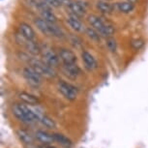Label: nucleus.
<instances>
[{
	"instance_id": "obj_1",
	"label": "nucleus",
	"mask_w": 148,
	"mask_h": 148,
	"mask_svg": "<svg viewBox=\"0 0 148 148\" xmlns=\"http://www.w3.org/2000/svg\"><path fill=\"white\" fill-rule=\"evenodd\" d=\"M35 24L37 28L47 37L62 38L64 36L62 29L58 27L54 22H49L42 18H38L35 19Z\"/></svg>"
},
{
	"instance_id": "obj_2",
	"label": "nucleus",
	"mask_w": 148,
	"mask_h": 148,
	"mask_svg": "<svg viewBox=\"0 0 148 148\" xmlns=\"http://www.w3.org/2000/svg\"><path fill=\"white\" fill-rule=\"evenodd\" d=\"M88 22L95 30H97V31L100 33V35L104 36V37H107V38L111 37V36L113 35L114 31H115L114 27L111 25V24L105 22L98 16H95V15L89 16Z\"/></svg>"
},
{
	"instance_id": "obj_3",
	"label": "nucleus",
	"mask_w": 148,
	"mask_h": 148,
	"mask_svg": "<svg viewBox=\"0 0 148 148\" xmlns=\"http://www.w3.org/2000/svg\"><path fill=\"white\" fill-rule=\"evenodd\" d=\"M29 62H30V66L43 77H49V79H51V77H55L54 70L52 69L51 66L47 64L45 61L38 60V59H31Z\"/></svg>"
},
{
	"instance_id": "obj_4",
	"label": "nucleus",
	"mask_w": 148,
	"mask_h": 148,
	"mask_svg": "<svg viewBox=\"0 0 148 148\" xmlns=\"http://www.w3.org/2000/svg\"><path fill=\"white\" fill-rule=\"evenodd\" d=\"M57 88L58 91L69 101H75L77 99L79 90H77V88L75 85H73L67 82H64V80H60L57 83Z\"/></svg>"
},
{
	"instance_id": "obj_5",
	"label": "nucleus",
	"mask_w": 148,
	"mask_h": 148,
	"mask_svg": "<svg viewBox=\"0 0 148 148\" xmlns=\"http://www.w3.org/2000/svg\"><path fill=\"white\" fill-rule=\"evenodd\" d=\"M22 74H23L24 79H25V80L28 84L33 86V87H38V86L41 85L42 77H42L41 75H39L31 66L25 67V68L23 69Z\"/></svg>"
},
{
	"instance_id": "obj_6",
	"label": "nucleus",
	"mask_w": 148,
	"mask_h": 148,
	"mask_svg": "<svg viewBox=\"0 0 148 148\" xmlns=\"http://www.w3.org/2000/svg\"><path fill=\"white\" fill-rule=\"evenodd\" d=\"M62 72L65 76L70 79H77V77L80 75V71L79 67L75 64H63L62 66Z\"/></svg>"
},
{
	"instance_id": "obj_7",
	"label": "nucleus",
	"mask_w": 148,
	"mask_h": 148,
	"mask_svg": "<svg viewBox=\"0 0 148 148\" xmlns=\"http://www.w3.org/2000/svg\"><path fill=\"white\" fill-rule=\"evenodd\" d=\"M58 55L63 64H75L77 62V55L75 54L74 51L68 49H61Z\"/></svg>"
},
{
	"instance_id": "obj_8",
	"label": "nucleus",
	"mask_w": 148,
	"mask_h": 148,
	"mask_svg": "<svg viewBox=\"0 0 148 148\" xmlns=\"http://www.w3.org/2000/svg\"><path fill=\"white\" fill-rule=\"evenodd\" d=\"M44 61L47 64H49L51 67H57L59 65L60 57L59 55H57L54 51H52L51 49H47L46 51H44L43 53Z\"/></svg>"
},
{
	"instance_id": "obj_9",
	"label": "nucleus",
	"mask_w": 148,
	"mask_h": 148,
	"mask_svg": "<svg viewBox=\"0 0 148 148\" xmlns=\"http://www.w3.org/2000/svg\"><path fill=\"white\" fill-rule=\"evenodd\" d=\"M19 33H21V37L25 38L26 40L35 41L36 34H35L34 29H33L29 24L25 23V22H21V23L19 24Z\"/></svg>"
},
{
	"instance_id": "obj_10",
	"label": "nucleus",
	"mask_w": 148,
	"mask_h": 148,
	"mask_svg": "<svg viewBox=\"0 0 148 148\" xmlns=\"http://www.w3.org/2000/svg\"><path fill=\"white\" fill-rule=\"evenodd\" d=\"M82 57L83 64H84L85 68L87 69L88 71H93V70L97 69L98 63L91 53H89L88 51H83L82 53Z\"/></svg>"
},
{
	"instance_id": "obj_11",
	"label": "nucleus",
	"mask_w": 148,
	"mask_h": 148,
	"mask_svg": "<svg viewBox=\"0 0 148 148\" xmlns=\"http://www.w3.org/2000/svg\"><path fill=\"white\" fill-rule=\"evenodd\" d=\"M70 10L72 11L73 15L77 16V18H82V16H84L85 15V7L83 6L82 4H80V2H74L72 1V3L70 4Z\"/></svg>"
},
{
	"instance_id": "obj_12",
	"label": "nucleus",
	"mask_w": 148,
	"mask_h": 148,
	"mask_svg": "<svg viewBox=\"0 0 148 148\" xmlns=\"http://www.w3.org/2000/svg\"><path fill=\"white\" fill-rule=\"evenodd\" d=\"M67 23L69 24L72 29H74L75 31H77V32H82L83 30H84V28H83L84 26H83L82 22L79 21L77 16L74 15L67 18Z\"/></svg>"
},
{
	"instance_id": "obj_13",
	"label": "nucleus",
	"mask_w": 148,
	"mask_h": 148,
	"mask_svg": "<svg viewBox=\"0 0 148 148\" xmlns=\"http://www.w3.org/2000/svg\"><path fill=\"white\" fill-rule=\"evenodd\" d=\"M40 15L42 16V18L46 19L47 21H49V22H54L56 23L57 21V18L56 16L54 15V13L51 11V7H47V8H45V9L39 11Z\"/></svg>"
},
{
	"instance_id": "obj_14",
	"label": "nucleus",
	"mask_w": 148,
	"mask_h": 148,
	"mask_svg": "<svg viewBox=\"0 0 148 148\" xmlns=\"http://www.w3.org/2000/svg\"><path fill=\"white\" fill-rule=\"evenodd\" d=\"M23 43H24V46L26 47L27 51L30 52L31 54L38 55L41 53V49L39 47L38 45L35 43V41H29V40H26L25 38H23Z\"/></svg>"
},
{
	"instance_id": "obj_15",
	"label": "nucleus",
	"mask_w": 148,
	"mask_h": 148,
	"mask_svg": "<svg viewBox=\"0 0 148 148\" xmlns=\"http://www.w3.org/2000/svg\"><path fill=\"white\" fill-rule=\"evenodd\" d=\"M97 9L103 14H111L113 12V5L108 3V1H105V0H101V1H98L97 4Z\"/></svg>"
},
{
	"instance_id": "obj_16",
	"label": "nucleus",
	"mask_w": 148,
	"mask_h": 148,
	"mask_svg": "<svg viewBox=\"0 0 148 148\" xmlns=\"http://www.w3.org/2000/svg\"><path fill=\"white\" fill-rule=\"evenodd\" d=\"M36 138L45 144H49L54 140L53 135H49V134L44 132V131H38L36 133Z\"/></svg>"
},
{
	"instance_id": "obj_17",
	"label": "nucleus",
	"mask_w": 148,
	"mask_h": 148,
	"mask_svg": "<svg viewBox=\"0 0 148 148\" xmlns=\"http://www.w3.org/2000/svg\"><path fill=\"white\" fill-rule=\"evenodd\" d=\"M116 6L119 12H121L123 14H129L131 12H133L134 9H135V3H132L130 1L119 2V3H117Z\"/></svg>"
},
{
	"instance_id": "obj_18",
	"label": "nucleus",
	"mask_w": 148,
	"mask_h": 148,
	"mask_svg": "<svg viewBox=\"0 0 148 148\" xmlns=\"http://www.w3.org/2000/svg\"><path fill=\"white\" fill-rule=\"evenodd\" d=\"M53 138L54 140L57 141L61 146H63L64 148H71L72 147V141L67 138V136H63L62 134H53Z\"/></svg>"
},
{
	"instance_id": "obj_19",
	"label": "nucleus",
	"mask_w": 148,
	"mask_h": 148,
	"mask_svg": "<svg viewBox=\"0 0 148 148\" xmlns=\"http://www.w3.org/2000/svg\"><path fill=\"white\" fill-rule=\"evenodd\" d=\"M18 97L21 101H23L24 103L29 104V105H37L39 103V100L37 98L31 94L26 93V92H21V93L18 95Z\"/></svg>"
},
{
	"instance_id": "obj_20",
	"label": "nucleus",
	"mask_w": 148,
	"mask_h": 148,
	"mask_svg": "<svg viewBox=\"0 0 148 148\" xmlns=\"http://www.w3.org/2000/svg\"><path fill=\"white\" fill-rule=\"evenodd\" d=\"M18 136L19 139L24 142L25 144L27 145H32L33 144V141H34V139H33L32 136L30 135L28 132H26V131L24 130H18Z\"/></svg>"
},
{
	"instance_id": "obj_21",
	"label": "nucleus",
	"mask_w": 148,
	"mask_h": 148,
	"mask_svg": "<svg viewBox=\"0 0 148 148\" xmlns=\"http://www.w3.org/2000/svg\"><path fill=\"white\" fill-rule=\"evenodd\" d=\"M85 33L92 41L96 42V43H99V42L101 41V35H100V33L98 32L97 30H95L93 27H92V28L91 27H87V28L85 29Z\"/></svg>"
},
{
	"instance_id": "obj_22",
	"label": "nucleus",
	"mask_w": 148,
	"mask_h": 148,
	"mask_svg": "<svg viewBox=\"0 0 148 148\" xmlns=\"http://www.w3.org/2000/svg\"><path fill=\"white\" fill-rule=\"evenodd\" d=\"M40 121L45 127L49 128V129H53V128L56 127V124H55L54 120L51 119V117H49V116H46V115L42 116Z\"/></svg>"
},
{
	"instance_id": "obj_23",
	"label": "nucleus",
	"mask_w": 148,
	"mask_h": 148,
	"mask_svg": "<svg viewBox=\"0 0 148 148\" xmlns=\"http://www.w3.org/2000/svg\"><path fill=\"white\" fill-rule=\"evenodd\" d=\"M106 45H107V47L108 49V51H110L111 52H114L116 51L117 44H116V41L114 40L113 38L108 37L107 39V42H106Z\"/></svg>"
},
{
	"instance_id": "obj_24",
	"label": "nucleus",
	"mask_w": 148,
	"mask_h": 148,
	"mask_svg": "<svg viewBox=\"0 0 148 148\" xmlns=\"http://www.w3.org/2000/svg\"><path fill=\"white\" fill-rule=\"evenodd\" d=\"M143 46H144V42L142 40H139V39L138 40H135V41L132 42V47L136 49V51L140 49Z\"/></svg>"
},
{
	"instance_id": "obj_25",
	"label": "nucleus",
	"mask_w": 148,
	"mask_h": 148,
	"mask_svg": "<svg viewBox=\"0 0 148 148\" xmlns=\"http://www.w3.org/2000/svg\"><path fill=\"white\" fill-rule=\"evenodd\" d=\"M45 1L47 2V5H49L52 8H59L62 6L59 0H45Z\"/></svg>"
},
{
	"instance_id": "obj_26",
	"label": "nucleus",
	"mask_w": 148,
	"mask_h": 148,
	"mask_svg": "<svg viewBox=\"0 0 148 148\" xmlns=\"http://www.w3.org/2000/svg\"><path fill=\"white\" fill-rule=\"evenodd\" d=\"M28 148H41V147H39V146H35V145H30V146Z\"/></svg>"
},
{
	"instance_id": "obj_27",
	"label": "nucleus",
	"mask_w": 148,
	"mask_h": 148,
	"mask_svg": "<svg viewBox=\"0 0 148 148\" xmlns=\"http://www.w3.org/2000/svg\"><path fill=\"white\" fill-rule=\"evenodd\" d=\"M128 1H130V2H132V3H135V2L136 1V0H128Z\"/></svg>"
},
{
	"instance_id": "obj_28",
	"label": "nucleus",
	"mask_w": 148,
	"mask_h": 148,
	"mask_svg": "<svg viewBox=\"0 0 148 148\" xmlns=\"http://www.w3.org/2000/svg\"><path fill=\"white\" fill-rule=\"evenodd\" d=\"M47 148H56V147H54V146H47Z\"/></svg>"
},
{
	"instance_id": "obj_29",
	"label": "nucleus",
	"mask_w": 148,
	"mask_h": 148,
	"mask_svg": "<svg viewBox=\"0 0 148 148\" xmlns=\"http://www.w3.org/2000/svg\"><path fill=\"white\" fill-rule=\"evenodd\" d=\"M105 1H110V0H105Z\"/></svg>"
}]
</instances>
